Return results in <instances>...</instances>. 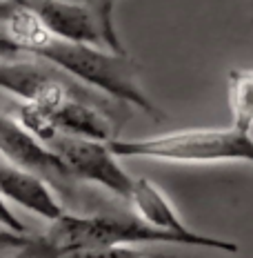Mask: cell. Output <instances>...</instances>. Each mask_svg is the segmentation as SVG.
Masks as SVG:
<instances>
[{"label":"cell","mask_w":253,"mask_h":258,"mask_svg":"<svg viewBox=\"0 0 253 258\" xmlns=\"http://www.w3.org/2000/svg\"><path fill=\"white\" fill-rule=\"evenodd\" d=\"M180 245L176 236L153 229L136 216H116V214H71L51 220L40 234L23 232L0 234V245L12 247L25 258H62L71 251L94 249L109 245Z\"/></svg>","instance_id":"cell-1"},{"label":"cell","mask_w":253,"mask_h":258,"mask_svg":"<svg viewBox=\"0 0 253 258\" xmlns=\"http://www.w3.org/2000/svg\"><path fill=\"white\" fill-rule=\"evenodd\" d=\"M31 56L53 64L76 83L91 87L109 98L136 107L138 111L162 120L164 114L149 98L138 78V64L129 58L127 51H114L100 45L64 42L51 38L36 49Z\"/></svg>","instance_id":"cell-2"},{"label":"cell","mask_w":253,"mask_h":258,"mask_svg":"<svg viewBox=\"0 0 253 258\" xmlns=\"http://www.w3.org/2000/svg\"><path fill=\"white\" fill-rule=\"evenodd\" d=\"M118 158H142L176 165H253V136L231 127H191L142 138H111Z\"/></svg>","instance_id":"cell-3"},{"label":"cell","mask_w":253,"mask_h":258,"mask_svg":"<svg viewBox=\"0 0 253 258\" xmlns=\"http://www.w3.org/2000/svg\"><path fill=\"white\" fill-rule=\"evenodd\" d=\"M45 143L58 156L71 182L98 185L127 201L133 187V176L125 171L118 156L111 152L109 143L67 134H53Z\"/></svg>","instance_id":"cell-4"},{"label":"cell","mask_w":253,"mask_h":258,"mask_svg":"<svg viewBox=\"0 0 253 258\" xmlns=\"http://www.w3.org/2000/svg\"><path fill=\"white\" fill-rule=\"evenodd\" d=\"M16 118L40 141H47L53 134L96 138V141L105 143L118 136L111 118L102 111L100 105L94 103V98L85 94V89L67 96L53 107H45V109L20 103Z\"/></svg>","instance_id":"cell-5"},{"label":"cell","mask_w":253,"mask_h":258,"mask_svg":"<svg viewBox=\"0 0 253 258\" xmlns=\"http://www.w3.org/2000/svg\"><path fill=\"white\" fill-rule=\"evenodd\" d=\"M0 91H7L23 105L45 109L80 91V83L40 58L25 60L20 56L0 62Z\"/></svg>","instance_id":"cell-6"},{"label":"cell","mask_w":253,"mask_h":258,"mask_svg":"<svg viewBox=\"0 0 253 258\" xmlns=\"http://www.w3.org/2000/svg\"><path fill=\"white\" fill-rule=\"evenodd\" d=\"M127 203L131 205V212L138 220H142L144 225H149L153 229L176 236L180 240V245L207 247V249L227 251V254H238L240 251V247L233 240L215 238V236L191 229L180 218V214L176 212L174 203L164 196V191L149 178H133V187L127 196Z\"/></svg>","instance_id":"cell-7"},{"label":"cell","mask_w":253,"mask_h":258,"mask_svg":"<svg viewBox=\"0 0 253 258\" xmlns=\"http://www.w3.org/2000/svg\"><path fill=\"white\" fill-rule=\"evenodd\" d=\"M0 156L14 167L42 176L53 189L71 185L62 163L49 149V145L31 134L18 118L3 111H0Z\"/></svg>","instance_id":"cell-8"},{"label":"cell","mask_w":253,"mask_h":258,"mask_svg":"<svg viewBox=\"0 0 253 258\" xmlns=\"http://www.w3.org/2000/svg\"><path fill=\"white\" fill-rule=\"evenodd\" d=\"M23 3L38 16L51 38L107 47L96 14L80 0H23Z\"/></svg>","instance_id":"cell-9"},{"label":"cell","mask_w":253,"mask_h":258,"mask_svg":"<svg viewBox=\"0 0 253 258\" xmlns=\"http://www.w3.org/2000/svg\"><path fill=\"white\" fill-rule=\"evenodd\" d=\"M0 196L49 223L67 212L58 201L56 189L42 176L9 163H0Z\"/></svg>","instance_id":"cell-10"},{"label":"cell","mask_w":253,"mask_h":258,"mask_svg":"<svg viewBox=\"0 0 253 258\" xmlns=\"http://www.w3.org/2000/svg\"><path fill=\"white\" fill-rule=\"evenodd\" d=\"M227 100L231 125L242 132L253 129V67H235L227 74Z\"/></svg>","instance_id":"cell-11"},{"label":"cell","mask_w":253,"mask_h":258,"mask_svg":"<svg viewBox=\"0 0 253 258\" xmlns=\"http://www.w3.org/2000/svg\"><path fill=\"white\" fill-rule=\"evenodd\" d=\"M80 3H85L96 14V18H98L102 27V34H105L107 47L114 51H127L122 47L120 36H118L116 29V0H80Z\"/></svg>","instance_id":"cell-12"},{"label":"cell","mask_w":253,"mask_h":258,"mask_svg":"<svg viewBox=\"0 0 253 258\" xmlns=\"http://www.w3.org/2000/svg\"><path fill=\"white\" fill-rule=\"evenodd\" d=\"M62 258H147L133 249V245H109V247H94V249H80Z\"/></svg>","instance_id":"cell-13"},{"label":"cell","mask_w":253,"mask_h":258,"mask_svg":"<svg viewBox=\"0 0 253 258\" xmlns=\"http://www.w3.org/2000/svg\"><path fill=\"white\" fill-rule=\"evenodd\" d=\"M3 232H12V234H23L27 232L25 223L20 220L16 214L9 209V205L5 203V198L0 196V234Z\"/></svg>","instance_id":"cell-14"},{"label":"cell","mask_w":253,"mask_h":258,"mask_svg":"<svg viewBox=\"0 0 253 258\" xmlns=\"http://www.w3.org/2000/svg\"><path fill=\"white\" fill-rule=\"evenodd\" d=\"M23 56V49H20L16 42L7 36V31L3 29L0 25V62L3 60H14V58H20Z\"/></svg>","instance_id":"cell-15"},{"label":"cell","mask_w":253,"mask_h":258,"mask_svg":"<svg viewBox=\"0 0 253 258\" xmlns=\"http://www.w3.org/2000/svg\"><path fill=\"white\" fill-rule=\"evenodd\" d=\"M5 258H25V256H20V254H14V256H5Z\"/></svg>","instance_id":"cell-16"},{"label":"cell","mask_w":253,"mask_h":258,"mask_svg":"<svg viewBox=\"0 0 253 258\" xmlns=\"http://www.w3.org/2000/svg\"><path fill=\"white\" fill-rule=\"evenodd\" d=\"M0 3H3V0H0Z\"/></svg>","instance_id":"cell-17"}]
</instances>
